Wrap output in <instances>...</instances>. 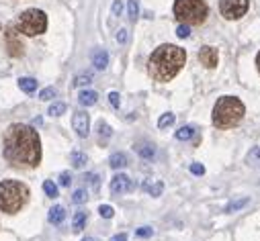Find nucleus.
<instances>
[{
	"mask_svg": "<svg viewBox=\"0 0 260 241\" xmlns=\"http://www.w3.org/2000/svg\"><path fill=\"white\" fill-rule=\"evenodd\" d=\"M5 159L17 168H35L41 162V141L33 127L15 123L5 133Z\"/></svg>",
	"mask_w": 260,
	"mask_h": 241,
	"instance_id": "1",
	"label": "nucleus"
},
{
	"mask_svg": "<svg viewBox=\"0 0 260 241\" xmlns=\"http://www.w3.org/2000/svg\"><path fill=\"white\" fill-rule=\"evenodd\" d=\"M186 53L176 45H160L148 62V72L156 82H170L184 66Z\"/></svg>",
	"mask_w": 260,
	"mask_h": 241,
	"instance_id": "2",
	"label": "nucleus"
},
{
	"mask_svg": "<svg viewBox=\"0 0 260 241\" xmlns=\"http://www.w3.org/2000/svg\"><path fill=\"white\" fill-rule=\"evenodd\" d=\"M244 104L236 96H221L213 106V125L217 129H230L236 127L244 118Z\"/></svg>",
	"mask_w": 260,
	"mask_h": 241,
	"instance_id": "3",
	"label": "nucleus"
},
{
	"mask_svg": "<svg viewBox=\"0 0 260 241\" xmlns=\"http://www.w3.org/2000/svg\"><path fill=\"white\" fill-rule=\"evenodd\" d=\"M29 200V188L17 180H3L0 182V211L19 213Z\"/></svg>",
	"mask_w": 260,
	"mask_h": 241,
	"instance_id": "4",
	"label": "nucleus"
},
{
	"mask_svg": "<svg viewBox=\"0 0 260 241\" xmlns=\"http://www.w3.org/2000/svg\"><path fill=\"white\" fill-rule=\"evenodd\" d=\"M209 7L205 0H176L174 3V17L182 25H203L207 21Z\"/></svg>",
	"mask_w": 260,
	"mask_h": 241,
	"instance_id": "5",
	"label": "nucleus"
},
{
	"mask_svg": "<svg viewBox=\"0 0 260 241\" xmlns=\"http://www.w3.org/2000/svg\"><path fill=\"white\" fill-rule=\"evenodd\" d=\"M45 29H47V17H45L43 11H39V9H29V11L21 13L19 23H17V31H19V33L29 35V37H35V35L45 33Z\"/></svg>",
	"mask_w": 260,
	"mask_h": 241,
	"instance_id": "6",
	"label": "nucleus"
},
{
	"mask_svg": "<svg viewBox=\"0 0 260 241\" xmlns=\"http://www.w3.org/2000/svg\"><path fill=\"white\" fill-rule=\"evenodd\" d=\"M219 11L228 21L242 19L246 15V11H248V0H221Z\"/></svg>",
	"mask_w": 260,
	"mask_h": 241,
	"instance_id": "7",
	"label": "nucleus"
},
{
	"mask_svg": "<svg viewBox=\"0 0 260 241\" xmlns=\"http://www.w3.org/2000/svg\"><path fill=\"white\" fill-rule=\"evenodd\" d=\"M7 47H9V53L13 57H21L25 53V43L21 41V33L15 27L7 29Z\"/></svg>",
	"mask_w": 260,
	"mask_h": 241,
	"instance_id": "8",
	"label": "nucleus"
},
{
	"mask_svg": "<svg viewBox=\"0 0 260 241\" xmlns=\"http://www.w3.org/2000/svg\"><path fill=\"white\" fill-rule=\"evenodd\" d=\"M72 127L80 137H88V133H90V116H88V112L78 110L74 114V118H72Z\"/></svg>",
	"mask_w": 260,
	"mask_h": 241,
	"instance_id": "9",
	"label": "nucleus"
},
{
	"mask_svg": "<svg viewBox=\"0 0 260 241\" xmlns=\"http://www.w3.org/2000/svg\"><path fill=\"white\" fill-rule=\"evenodd\" d=\"M132 188H134L132 180H129V176H125V174H117L111 180V192L113 194H123V192H129Z\"/></svg>",
	"mask_w": 260,
	"mask_h": 241,
	"instance_id": "10",
	"label": "nucleus"
},
{
	"mask_svg": "<svg viewBox=\"0 0 260 241\" xmlns=\"http://www.w3.org/2000/svg\"><path fill=\"white\" fill-rule=\"evenodd\" d=\"M199 59H201V64H203L205 68H215V66H217V59H219L217 49H213V47H209V45L201 47V51H199Z\"/></svg>",
	"mask_w": 260,
	"mask_h": 241,
	"instance_id": "11",
	"label": "nucleus"
},
{
	"mask_svg": "<svg viewBox=\"0 0 260 241\" xmlns=\"http://www.w3.org/2000/svg\"><path fill=\"white\" fill-rule=\"evenodd\" d=\"M63 219H66V209H63L61 205L51 207V211H49V223L51 225H61Z\"/></svg>",
	"mask_w": 260,
	"mask_h": 241,
	"instance_id": "12",
	"label": "nucleus"
},
{
	"mask_svg": "<svg viewBox=\"0 0 260 241\" xmlns=\"http://www.w3.org/2000/svg\"><path fill=\"white\" fill-rule=\"evenodd\" d=\"M96 92L94 90H82L80 94H78V100H80V104H84V106H92V104H96Z\"/></svg>",
	"mask_w": 260,
	"mask_h": 241,
	"instance_id": "13",
	"label": "nucleus"
},
{
	"mask_svg": "<svg viewBox=\"0 0 260 241\" xmlns=\"http://www.w3.org/2000/svg\"><path fill=\"white\" fill-rule=\"evenodd\" d=\"M136 149H138V153H140L142 157H146V159H152V157L156 155V147H154L152 143H138Z\"/></svg>",
	"mask_w": 260,
	"mask_h": 241,
	"instance_id": "14",
	"label": "nucleus"
},
{
	"mask_svg": "<svg viewBox=\"0 0 260 241\" xmlns=\"http://www.w3.org/2000/svg\"><path fill=\"white\" fill-rule=\"evenodd\" d=\"M92 62H94L96 70H105V68L109 66V55H107V51H96V53L92 55Z\"/></svg>",
	"mask_w": 260,
	"mask_h": 241,
	"instance_id": "15",
	"label": "nucleus"
},
{
	"mask_svg": "<svg viewBox=\"0 0 260 241\" xmlns=\"http://www.w3.org/2000/svg\"><path fill=\"white\" fill-rule=\"evenodd\" d=\"M19 88L25 92V94H31L37 90V80L35 78H21L19 80Z\"/></svg>",
	"mask_w": 260,
	"mask_h": 241,
	"instance_id": "16",
	"label": "nucleus"
},
{
	"mask_svg": "<svg viewBox=\"0 0 260 241\" xmlns=\"http://www.w3.org/2000/svg\"><path fill=\"white\" fill-rule=\"evenodd\" d=\"M109 164H111V168H115V170L125 168V166H127V155H125V153H113L111 159H109Z\"/></svg>",
	"mask_w": 260,
	"mask_h": 241,
	"instance_id": "17",
	"label": "nucleus"
},
{
	"mask_svg": "<svg viewBox=\"0 0 260 241\" xmlns=\"http://www.w3.org/2000/svg\"><path fill=\"white\" fill-rule=\"evenodd\" d=\"M84 225H86V211H78V213L74 215L72 229H74V231H82V229H84Z\"/></svg>",
	"mask_w": 260,
	"mask_h": 241,
	"instance_id": "18",
	"label": "nucleus"
},
{
	"mask_svg": "<svg viewBox=\"0 0 260 241\" xmlns=\"http://www.w3.org/2000/svg\"><path fill=\"white\" fill-rule=\"evenodd\" d=\"M194 135V129L190 127V125H186V127H180L178 131H176V139L178 141H186V139H190Z\"/></svg>",
	"mask_w": 260,
	"mask_h": 241,
	"instance_id": "19",
	"label": "nucleus"
},
{
	"mask_svg": "<svg viewBox=\"0 0 260 241\" xmlns=\"http://www.w3.org/2000/svg\"><path fill=\"white\" fill-rule=\"evenodd\" d=\"M174 120H176V116H174L172 112H166V114H162V116H160V120H158V127H160V129H166V127L174 125Z\"/></svg>",
	"mask_w": 260,
	"mask_h": 241,
	"instance_id": "20",
	"label": "nucleus"
},
{
	"mask_svg": "<svg viewBox=\"0 0 260 241\" xmlns=\"http://www.w3.org/2000/svg\"><path fill=\"white\" fill-rule=\"evenodd\" d=\"M70 159H72V166H74V168H84L86 162H88V157H86L84 153H80V151H74Z\"/></svg>",
	"mask_w": 260,
	"mask_h": 241,
	"instance_id": "21",
	"label": "nucleus"
},
{
	"mask_svg": "<svg viewBox=\"0 0 260 241\" xmlns=\"http://www.w3.org/2000/svg\"><path fill=\"white\" fill-rule=\"evenodd\" d=\"M66 104H63V102H55V104H51L49 106V110H47V114H51V116H59V114H63V112H66Z\"/></svg>",
	"mask_w": 260,
	"mask_h": 241,
	"instance_id": "22",
	"label": "nucleus"
},
{
	"mask_svg": "<svg viewBox=\"0 0 260 241\" xmlns=\"http://www.w3.org/2000/svg\"><path fill=\"white\" fill-rule=\"evenodd\" d=\"M43 190H45V194L49 198H55L57 196V186L51 182V180H45V182H43Z\"/></svg>",
	"mask_w": 260,
	"mask_h": 241,
	"instance_id": "23",
	"label": "nucleus"
},
{
	"mask_svg": "<svg viewBox=\"0 0 260 241\" xmlns=\"http://www.w3.org/2000/svg\"><path fill=\"white\" fill-rule=\"evenodd\" d=\"M250 203V198H242V200H236V203H232V205H228L225 207V213H232V211H240L242 207H246Z\"/></svg>",
	"mask_w": 260,
	"mask_h": 241,
	"instance_id": "24",
	"label": "nucleus"
},
{
	"mask_svg": "<svg viewBox=\"0 0 260 241\" xmlns=\"http://www.w3.org/2000/svg\"><path fill=\"white\" fill-rule=\"evenodd\" d=\"M146 188H148V192H150L152 196H160V194H162V190H164V184L160 182V180H156L154 186H146Z\"/></svg>",
	"mask_w": 260,
	"mask_h": 241,
	"instance_id": "25",
	"label": "nucleus"
},
{
	"mask_svg": "<svg viewBox=\"0 0 260 241\" xmlns=\"http://www.w3.org/2000/svg\"><path fill=\"white\" fill-rule=\"evenodd\" d=\"M55 94H57V92H55V88H51V86H49V88H43V90L39 92V98H41V100H51Z\"/></svg>",
	"mask_w": 260,
	"mask_h": 241,
	"instance_id": "26",
	"label": "nucleus"
},
{
	"mask_svg": "<svg viewBox=\"0 0 260 241\" xmlns=\"http://www.w3.org/2000/svg\"><path fill=\"white\" fill-rule=\"evenodd\" d=\"M136 235H138L140 239H148V237L154 235V229H152V227H140V229L136 231Z\"/></svg>",
	"mask_w": 260,
	"mask_h": 241,
	"instance_id": "27",
	"label": "nucleus"
},
{
	"mask_svg": "<svg viewBox=\"0 0 260 241\" xmlns=\"http://www.w3.org/2000/svg\"><path fill=\"white\" fill-rule=\"evenodd\" d=\"M127 9H129V17H132V19H136V17H138V13H140V7H138V0H129V5H127Z\"/></svg>",
	"mask_w": 260,
	"mask_h": 241,
	"instance_id": "28",
	"label": "nucleus"
},
{
	"mask_svg": "<svg viewBox=\"0 0 260 241\" xmlns=\"http://www.w3.org/2000/svg\"><path fill=\"white\" fill-rule=\"evenodd\" d=\"M86 198H88V196H86V190H82V188H80V190H76V192H74V196H72V200H74L76 205L86 203Z\"/></svg>",
	"mask_w": 260,
	"mask_h": 241,
	"instance_id": "29",
	"label": "nucleus"
},
{
	"mask_svg": "<svg viewBox=\"0 0 260 241\" xmlns=\"http://www.w3.org/2000/svg\"><path fill=\"white\" fill-rule=\"evenodd\" d=\"M99 213H101V217H105V219H111V217L115 215L113 207H109V205H101V207H99Z\"/></svg>",
	"mask_w": 260,
	"mask_h": 241,
	"instance_id": "30",
	"label": "nucleus"
},
{
	"mask_svg": "<svg viewBox=\"0 0 260 241\" xmlns=\"http://www.w3.org/2000/svg\"><path fill=\"white\" fill-rule=\"evenodd\" d=\"M99 133H101V137H105V139H107V137H111V133H113V131H111V127L105 123V120H101V123H99Z\"/></svg>",
	"mask_w": 260,
	"mask_h": 241,
	"instance_id": "31",
	"label": "nucleus"
},
{
	"mask_svg": "<svg viewBox=\"0 0 260 241\" xmlns=\"http://www.w3.org/2000/svg\"><path fill=\"white\" fill-rule=\"evenodd\" d=\"M109 102H111L115 108H119V106H121V96H119V92H111V94H109Z\"/></svg>",
	"mask_w": 260,
	"mask_h": 241,
	"instance_id": "32",
	"label": "nucleus"
},
{
	"mask_svg": "<svg viewBox=\"0 0 260 241\" xmlns=\"http://www.w3.org/2000/svg\"><path fill=\"white\" fill-rule=\"evenodd\" d=\"M176 35H178L180 39H186V37L190 35V31H188V25H180V27L176 29Z\"/></svg>",
	"mask_w": 260,
	"mask_h": 241,
	"instance_id": "33",
	"label": "nucleus"
},
{
	"mask_svg": "<svg viewBox=\"0 0 260 241\" xmlns=\"http://www.w3.org/2000/svg\"><path fill=\"white\" fill-rule=\"evenodd\" d=\"M90 80H92V76H90V74H84V76H78L74 84H76V86H84V84H90Z\"/></svg>",
	"mask_w": 260,
	"mask_h": 241,
	"instance_id": "34",
	"label": "nucleus"
},
{
	"mask_svg": "<svg viewBox=\"0 0 260 241\" xmlns=\"http://www.w3.org/2000/svg\"><path fill=\"white\" fill-rule=\"evenodd\" d=\"M70 182H72L70 174H68V172H63V174L59 176V184H61V186H70Z\"/></svg>",
	"mask_w": 260,
	"mask_h": 241,
	"instance_id": "35",
	"label": "nucleus"
},
{
	"mask_svg": "<svg viewBox=\"0 0 260 241\" xmlns=\"http://www.w3.org/2000/svg\"><path fill=\"white\" fill-rule=\"evenodd\" d=\"M190 172L197 174V176H203V174H205V168H203L201 164H190Z\"/></svg>",
	"mask_w": 260,
	"mask_h": 241,
	"instance_id": "36",
	"label": "nucleus"
},
{
	"mask_svg": "<svg viewBox=\"0 0 260 241\" xmlns=\"http://www.w3.org/2000/svg\"><path fill=\"white\" fill-rule=\"evenodd\" d=\"M256 159L260 162V149H258V147H254L252 153H248V162H250V164H254Z\"/></svg>",
	"mask_w": 260,
	"mask_h": 241,
	"instance_id": "37",
	"label": "nucleus"
},
{
	"mask_svg": "<svg viewBox=\"0 0 260 241\" xmlns=\"http://www.w3.org/2000/svg\"><path fill=\"white\" fill-rule=\"evenodd\" d=\"M117 41H119L121 45L127 41V31H125V29H121V31H119V35H117Z\"/></svg>",
	"mask_w": 260,
	"mask_h": 241,
	"instance_id": "38",
	"label": "nucleus"
},
{
	"mask_svg": "<svg viewBox=\"0 0 260 241\" xmlns=\"http://www.w3.org/2000/svg\"><path fill=\"white\" fill-rule=\"evenodd\" d=\"M113 15H121V3H119V0L113 5Z\"/></svg>",
	"mask_w": 260,
	"mask_h": 241,
	"instance_id": "39",
	"label": "nucleus"
},
{
	"mask_svg": "<svg viewBox=\"0 0 260 241\" xmlns=\"http://www.w3.org/2000/svg\"><path fill=\"white\" fill-rule=\"evenodd\" d=\"M111 241H127V235H125V233H121V235H115Z\"/></svg>",
	"mask_w": 260,
	"mask_h": 241,
	"instance_id": "40",
	"label": "nucleus"
},
{
	"mask_svg": "<svg viewBox=\"0 0 260 241\" xmlns=\"http://www.w3.org/2000/svg\"><path fill=\"white\" fill-rule=\"evenodd\" d=\"M256 66H258V72H260V53L256 55Z\"/></svg>",
	"mask_w": 260,
	"mask_h": 241,
	"instance_id": "41",
	"label": "nucleus"
},
{
	"mask_svg": "<svg viewBox=\"0 0 260 241\" xmlns=\"http://www.w3.org/2000/svg\"><path fill=\"white\" fill-rule=\"evenodd\" d=\"M82 241H96L94 237H86V239H82Z\"/></svg>",
	"mask_w": 260,
	"mask_h": 241,
	"instance_id": "42",
	"label": "nucleus"
}]
</instances>
